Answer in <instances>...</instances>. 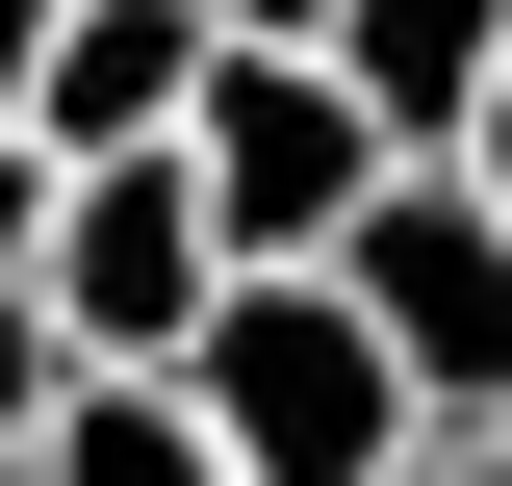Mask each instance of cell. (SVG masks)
I'll return each mask as SVG.
<instances>
[{"label":"cell","instance_id":"1","mask_svg":"<svg viewBox=\"0 0 512 486\" xmlns=\"http://www.w3.org/2000/svg\"><path fill=\"white\" fill-rule=\"evenodd\" d=\"M180 384H205V435H231V486H410L436 461V384L384 359V307L333 282V256L308 282H231Z\"/></svg>","mask_w":512,"mask_h":486},{"label":"cell","instance_id":"2","mask_svg":"<svg viewBox=\"0 0 512 486\" xmlns=\"http://www.w3.org/2000/svg\"><path fill=\"white\" fill-rule=\"evenodd\" d=\"M231 282H256V256H231V205H205V154H77V205H52V333H77L103 384H180Z\"/></svg>","mask_w":512,"mask_h":486},{"label":"cell","instance_id":"3","mask_svg":"<svg viewBox=\"0 0 512 486\" xmlns=\"http://www.w3.org/2000/svg\"><path fill=\"white\" fill-rule=\"evenodd\" d=\"M180 154H205V205H231V256H256V282H308V256H359V205L410 180V154H384V103H359L333 52H231Z\"/></svg>","mask_w":512,"mask_h":486},{"label":"cell","instance_id":"4","mask_svg":"<svg viewBox=\"0 0 512 486\" xmlns=\"http://www.w3.org/2000/svg\"><path fill=\"white\" fill-rule=\"evenodd\" d=\"M333 282L384 307V359L436 384V435H512V205L461 180V154H410V180L359 205V256Z\"/></svg>","mask_w":512,"mask_h":486},{"label":"cell","instance_id":"5","mask_svg":"<svg viewBox=\"0 0 512 486\" xmlns=\"http://www.w3.org/2000/svg\"><path fill=\"white\" fill-rule=\"evenodd\" d=\"M205 77H231V26H205V0H77L26 128H52V154H180V128H205Z\"/></svg>","mask_w":512,"mask_h":486},{"label":"cell","instance_id":"6","mask_svg":"<svg viewBox=\"0 0 512 486\" xmlns=\"http://www.w3.org/2000/svg\"><path fill=\"white\" fill-rule=\"evenodd\" d=\"M333 77L384 103V154H461L512 77V0H333Z\"/></svg>","mask_w":512,"mask_h":486},{"label":"cell","instance_id":"7","mask_svg":"<svg viewBox=\"0 0 512 486\" xmlns=\"http://www.w3.org/2000/svg\"><path fill=\"white\" fill-rule=\"evenodd\" d=\"M26 486H231V435H205V384H77L26 435Z\"/></svg>","mask_w":512,"mask_h":486},{"label":"cell","instance_id":"8","mask_svg":"<svg viewBox=\"0 0 512 486\" xmlns=\"http://www.w3.org/2000/svg\"><path fill=\"white\" fill-rule=\"evenodd\" d=\"M77 384H103V359H77V333H52V282H0V461H26V435H52Z\"/></svg>","mask_w":512,"mask_h":486},{"label":"cell","instance_id":"9","mask_svg":"<svg viewBox=\"0 0 512 486\" xmlns=\"http://www.w3.org/2000/svg\"><path fill=\"white\" fill-rule=\"evenodd\" d=\"M52 205H77V154H52V128H0V282H52Z\"/></svg>","mask_w":512,"mask_h":486},{"label":"cell","instance_id":"10","mask_svg":"<svg viewBox=\"0 0 512 486\" xmlns=\"http://www.w3.org/2000/svg\"><path fill=\"white\" fill-rule=\"evenodd\" d=\"M52 26H77V0H0V128L52 103Z\"/></svg>","mask_w":512,"mask_h":486},{"label":"cell","instance_id":"11","mask_svg":"<svg viewBox=\"0 0 512 486\" xmlns=\"http://www.w3.org/2000/svg\"><path fill=\"white\" fill-rule=\"evenodd\" d=\"M205 26H231V52H333V0H205Z\"/></svg>","mask_w":512,"mask_h":486},{"label":"cell","instance_id":"12","mask_svg":"<svg viewBox=\"0 0 512 486\" xmlns=\"http://www.w3.org/2000/svg\"><path fill=\"white\" fill-rule=\"evenodd\" d=\"M461 180H487V205H512V77H487V128H461Z\"/></svg>","mask_w":512,"mask_h":486},{"label":"cell","instance_id":"13","mask_svg":"<svg viewBox=\"0 0 512 486\" xmlns=\"http://www.w3.org/2000/svg\"><path fill=\"white\" fill-rule=\"evenodd\" d=\"M410 486H512V435H436V461H410Z\"/></svg>","mask_w":512,"mask_h":486}]
</instances>
